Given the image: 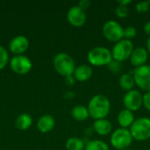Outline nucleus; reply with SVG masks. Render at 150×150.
<instances>
[{
    "instance_id": "72a5a7b5",
    "label": "nucleus",
    "mask_w": 150,
    "mask_h": 150,
    "mask_svg": "<svg viewBox=\"0 0 150 150\" xmlns=\"http://www.w3.org/2000/svg\"><path fill=\"white\" fill-rule=\"evenodd\" d=\"M149 3H150V1H149Z\"/></svg>"
},
{
    "instance_id": "a878e982",
    "label": "nucleus",
    "mask_w": 150,
    "mask_h": 150,
    "mask_svg": "<svg viewBox=\"0 0 150 150\" xmlns=\"http://www.w3.org/2000/svg\"><path fill=\"white\" fill-rule=\"evenodd\" d=\"M137 34V31L135 29V27L129 25L127 26L126 28H124V37L126 38V40H131L133 38H134Z\"/></svg>"
},
{
    "instance_id": "423d86ee",
    "label": "nucleus",
    "mask_w": 150,
    "mask_h": 150,
    "mask_svg": "<svg viewBox=\"0 0 150 150\" xmlns=\"http://www.w3.org/2000/svg\"><path fill=\"white\" fill-rule=\"evenodd\" d=\"M133 136L127 128H118L111 135V144L117 150L127 149L133 142Z\"/></svg>"
},
{
    "instance_id": "5701e85b",
    "label": "nucleus",
    "mask_w": 150,
    "mask_h": 150,
    "mask_svg": "<svg viewBox=\"0 0 150 150\" xmlns=\"http://www.w3.org/2000/svg\"><path fill=\"white\" fill-rule=\"evenodd\" d=\"M8 59L9 55L6 49L3 46H0V70L4 69V67L8 63Z\"/></svg>"
},
{
    "instance_id": "6ab92c4d",
    "label": "nucleus",
    "mask_w": 150,
    "mask_h": 150,
    "mask_svg": "<svg viewBox=\"0 0 150 150\" xmlns=\"http://www.w3.org/2000/svg\"><path fill=\"white\" fill-rule=\"evenodd\" d=\"M16 127L19 130H27L33 124L32 117L27 113H21L16 119Z\"/></svg>"
},
{
    "instance_id": "412c9836",
    "label": "nucleus",
    "mask_w": 150,
    "mask_h": 150,
    "mask_svg": "<svg viewBox=\"0 0 150 150\" xmlns=\"http://www.w3.org/2000/svg\"><path fill=\"white\" fill-rule=\"evenodd\" d=\"M85 144L83 141L78 137H71L66 142L67 150H84Z\"/></svg>"
},
{
    "instance_id": "c85d7f7f",
    "label": "nucleus",
    "mask_w": 150,
    "mask_h": 150,
    "mask_svg": "<svg viewBox=\"0 0 150 150\" xmlns=\"http://www.w3.org/2000/svg\"><path fill=\"white\" fill-rule=\"evenodd\" d=\"M143 105L145 106L147 110H149L150 112V91L146 92L143 95Z\"/></svg>"
},
{
    "instance_id": "dca6fc26",
    "label": "nucleus",
    "mask_w": 150,
    "mask_h": 150,
    "mask_svg": "<svg viewBox=\"0 0 150 150\" xmlns=\"http://www.w3.org/2000/svg\"><path fill=\"white\" fill-rule=\"evenodd\" d=\"M92 69L87 64H82L76 68L74 72V78L78 82H85L92 76Z\"/></svg>"
},
{
    "instance_id": "f3484780",
    "label": "nucleus",
    "mask_w": 150,
    "mask_h": 150,
    "mask_svg": "<svg viewBox=\"0 0 150 150\" xmlns=\"http://www.w3.org/2000/svg\"><path fill=\"white\" fill-rule=\"evenodd\" d=\"M134 120H135L134 115L133 112L129 110L124 109L120 111L118 114V122L122 128H127V129L128 127L130 128L133 123L134 122Z\"/></svg>"
},
{
    "instance_id": "473e14b6",
    "label": "nucleus",
    "mask_w": 150,
    "mask_h": 150,
    "mask_svg": "<svg viewBox=\"0 0 150 150\" xmlns=\"http://www.w3.org/2000/svg\"><path fill=\"white\" fill-rule=\"evenodd\" d=\"M122 150H132V149H122Z\"/></svg>"
},
{
    "instance_id": "ddd939ff",
    "label": "nucleus",
    "mask_w": 150,
    "mask_h": 150,
    "mask_svg": "<svg viewBox=\"0 0 150 150\" xmlns=\"http://www.w3.org/2000/svg\"><path fill=\"white\" fill-rule=\"evenodd\" d=\"M148 58L149 53L147 49L142 47H138L134 49L130 57V61L133 66H134L135 68H139L145 65L148 61Z\"/></svg>"
},
{
    "instance_id": "20e7f679",
    "label": "nucleus",
    "mask_w": 150,
    "mask_h": 150,
    "mask_svg": "<svg viewBox=\"0 0 150 150\" xmlns=\"http://www.w3.org/2000/svg\"><path fill=\"white\" fill-rule=\"evenodd\" d=\"M133 139L144 142L150 139V119L147 117L139 118L134 120L129 129Z\"/></svg>"
},
{
    "instance_id": "9b49d317",
    "label": "nucleus",
    "mask_w": 150,
    "mask_h": 150,
    "mask_svg": "<svg viewBox=\"0 0 150 150\" xmlns=\"http://www.w3.org/2000/svg\"><path fill=\"white\" fill-rule=\"evenodd\" d=\"M67 18L69 24H71L73 26L80 27L85 24L87 16L84 11L78 7V5H75L69 10L67 13Z\"/></svg>"
},
{
    "instance_id": "6e6552de",
    "label": "nucleus",
    "mask_w": 150,
    "mask_h": 150,
    "mask_svg": "<svg viewBox=\"0 0 150 150\" xmlns=\"http://www.w3.org/2000/svg\"><path fill=\"white\" fill-rule=\"evenodd\" d=\"M133 76L134 78L135 84L142 90L150 91V65H143L136 68L134 71Z\"/></svg>"
},
{
    "instance_id": "4be33fe9",
    "label": "nucleus",
    "mask_w": 150,
    "mask_h": 150,
    "mask_svg": "<svg viewBox=\"0 0 150 150\" xmlns=\"http://www.w3.org/2000/svg\"><path fill=\"white\" fill-rule=\"evenodd\" d=\"M84 150H109V147L103 141L92 140L85 144Z\"/></svg>"
},
{
    "instance_id": "f257e3e1",
    "label": "nucleus",
    "mask_w": 150,
    "mask_h": 150,
    "mask_svg": "<svg viewBox=\"0 0 150 150\" xmlns=\"http://www.w3.org/2000/svg\"><path fill=\"white\" fill-rule=\"evenodd\" d=\"M88 112L91 118L93 120L105 119V117L110 113L111 103L107 97L98 94L91 98L88 105Z\"/></svg>"
},
{
    "instance_id": "b1692460",
    "label": "nucleus",
    "mask_w": 150,
    "mask_h": 150,
    "mask_svg": "<svg viewBox=\"0 0 150 150\" xmlns=\"http://www.w3.org/2000/svg\"><path fill=\"white\" fill-rule=\"evenodd\" d=\"M115 13L116 15L120 18H127L129 14V9L127 6H125V5H121V4H119L116 9H115Z\"/></svg>"
},
{
    "instance_id": "2f4dec72",
    "label": "nucleus",
    "mask_w": 150,
    "mask_h": 150,
    "mask_svg": "<svg viewBox=\"0 0 150 150\" xmlns=\"http://www.w3.org/2000/svg\"><path fill=\"white\" fill-rule=\"evenodd\" d=\"M147 51L149 54H150V37L147 40Z\"/></svg>"
},
{
    "instance_id": "aec40b11",
    "label": "nucleus",
    "mask_w": 150,
    "mask_h": 150,
    "mask_svg": "<svg viewBox=\"0 0 150 150\" xmlns=\"http://www.w3.org/2000/svg\"><path fill=\"white\" fill-rule=\"evenodd\" d=\"M119 84L121 89L127 91H130L135 85L134 78L130 74H123L119 80Z\"/></svg>"
},
{
    "instance_id": "f8f14e48",
    "label": "nucleus",
    "mask_w": 150,
    "mask_h": 150,
    "mask_svg": "<svg viewBox=\"0 0 150 150\" xmlns=\"http://www.w3.org/2000/svg\"><path fill=\"white\" fill-rule=\"evenodd\" d=\"M29 47V40L25 36L23 35H18L14 37L10 44H9V48L11 52L17 55H20L24 52H25L28 49Z\"/></svg>"
},
{
    "instance_id": "4468645a",
    "label": "nucleus",
    "mask_w": 150,
    "mask_h": 150,
    "mask_svg": "<svg viewBox=\"0 0 150 150\" xmlns=\"http://www.w3.org/2000/svg\"><path fill=\"white\" fill-rule=\"evenodd\" d=\"M54 125H55V121L54 117L49 114H45L39 119L37 123V127L40 132L43 134H47L53 130Z\"/></svg>"
},
{
    "instance_id": "7ed1b4c3",
    "label": "nucleus",
    "mask_w": 150,
    "mask_h": 150,
    "mask_svg": "<svg viewBox=\"0 0 150 150\" xmlns=\"http://www.w3.org/2000/svg\"><path fill=\"white\" fill-rule=\"evenodd\" d=\"M89 62L96 67L108 66L112 61V51L105 47H96L91 49L88 53Z\"/></svg>"
},
{
    "instance_id": "a211bd4d",
    "label": "nucleus",
    "mask_w": 150,
    "mask_h": 150,
    "mask_svg": "<svg viewBox=\"0 0 150 150\" xmlns=\"http://www.w3.org/2000/svg\"><path fill=\"white\" fill-rule=\"evenodd\" d=\"M71 116L76 121H84L90 117L87 107L82 105H78L73 107L71 110Z\"/></svg>"
},
{
    "instance_id": "1a4fd4ad",
    "label": "nucleus",
    "mask_w": 150,
    "mask_h": 150,
    "mask_svg": "<svg viewBox=\"0 0 150 150\" xmlns=\"http://www.w3.org/2000/svg\"><path fill=\"white\" fill-rule=\"evenodd\" d=\"M123 105L127 110L135 112L143 105V96L136 90L127 91L123 98Z\"/></svg>"
},
{
    "instance_id": "39448f33",
    "label": "nucleus",
    "mask_w": 150,
    "mask_h": 150,
    "mask_svg": "<svg viewBox=\"0 0 150 150\" xmlns=\"http://www.w3.org/2000/svg\"><path fill=\"white\" fill-rule=\"evenodd\" d=\"M134 49V48L133 42L129 40L123 39L115 43V45L113 46L112 50V60L119 62H125L131 57Z\"/></svg>"
},
{
    "instance_id": "9d476101",
    "label": "nucleus",
    "mask_w": 150,
    "mask_h": 150,
    "mask_svg": "<svg viewBox=\"0 0 150 150\" xmlns=\"http://www.w3.org/2000/svg\"><path fill=\"white\" fill-rule=\"evenodd\" d=\"M10 67L13 72L19 75H25L31 70L33 64L31 60L27 56L20 54L14 56L11 60Z\"/></svg>"
},
{
    "instance_id": "bb28decb",
    "label": "nucleus",
    "mask_w": 150,
    "mask_h": 150,
    "mask_svg": "<svg viewBox=\"0 0 150 150\" xmlns=\"http://www.w3.org/2000/svg\"><path fill=\"white\" fill-rule=\"evenodd\" d=\"M121 62H117V61H114V60H112V62H111V63L108 65L109 66V68H110V69L112 71V72H119L120 71V68H121V64H120Z\"/></svg>"
},
{
    "instance_id": "cd10ccee",
    "label": "nucleus",
    "mask_w": 150,
    "mask_h": 150,
    "mask_svg": "<svg viewBox=\"0 0 150 150\" xmlns=\"http://www.w3.org/2000/svg\"><path fill=\"white\" fill-rule=\"evenodd\" d=\"M91 5V2L90 0H81L78 3V7H80L83 11H87Z\"/></svg>"
},
{
    "instance_id": "7c9ffc66",
    "label": "nucleus",
    "mask_w": 150,
    "mask_h": 150,
    "mask_svg": "<svg viewBox=\"0 0 150 150\" xmlns=\"http://www.w3.org/2000/svg\"><path fill=\"white\" fill-rule=\"evenodd\" d=\"M131 2H132L131 0H120V1H118V4H121V5L127 6V4H129Z\"/></svg>"
},
{
    "instance_id": "0eeeda50",
    "label": "nucleus",
    "mask_w": 150,
    "mask_h": 150,
    "mask_svg": "<svg viewBox=\"0 0 150 150\" xmlns=\"http://www.w3.org/2000/svg\"><path fill=\"white\" fill-rule=\"evenodd\" d=\"M102 32L105 38L111 42L117 43L124 38V28L120 23L114 20L107 21L103 25Z\"/></svg>"
},
{
    "instance_id": "393cba45",
    "label": "nucleus",
    "mask_w": 150,
    "mask_h": 150,
    "mask_svg": "<svg viewBox=\"0 0 150 150\" xmlns=\"http://www.w3.org/2000/svg\"><path fill=\"white\" fill-rule=\"evenodd\" d=\"M150 8V3L149 1H142V2H139L138 4H136L135 5V10L137 12L139 13H144L147 12Z\"/></svg>"
},
{
    "instance_id": "2eb2a0df",
    "label": "nucleus",
    "mask_w": 150,
    "mask_h": 150,
    "mask_svg": "<svg viewBox=\"0 0 150 150\" xmlns=\"http://www.w3.org/2000/svg\"><path fill=\"white\" fill-rule=\"evenodd\" d=\"M93 129L98 134L101 136H105L111 134L112 130V125L106 119L97 120L93 123Z\"/></svg>"
},
{
    "instance_id": "f03ea898",
    "label": "nucleus",
    "mask_w": 150,
    "mask_h": 150,
    "mask_svg": "<svg viewBox=\"0 0 150 150\" xmlns=\"http://www.w3.org/2000/svg\"><path fill=\"white\" fill-rule=\"evenodd\" d=\"M54 67L57 73L65 77L71 76L76 68L74 59L66 53H59L54 56Z\"/></svg>"
},
{
    "instance_id": "c756f323",
    "label": "nucleus",
    "mask_w": 150,
    "mask_h": 150,
    "mask_svg": "<svg viewBox=\"0 0 150 150\" xmlns=\"http://www.w3.org/2000/svg\"><path fill=\"white\" fill-rule=\"evenodd\" d=\"M143 30H144V32H145L146 34H148V35H149L150 36V20L149 21H148V22L144 25Z\"/></svg>"
}]
</instances>
